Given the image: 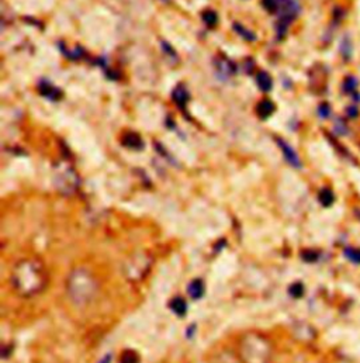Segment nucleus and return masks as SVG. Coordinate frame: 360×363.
<instances>
[{
    "label": "nucleus",
    "instance_id": "nucleus-13",
    "mask_svg": "<svg viewBox=\"0 0 360 363\" xmlns=\"http://www.w3.org/2000/svg\"><path fill=\"white\" fill-rule=\"evenodd\" d=\"M169 307L179 317H183L187 312V303L183 297H174V298H172L171 303H169Z\"/></svg>",
    "mask_w": 360,
    "mask_h": 363
},
{
    "label": "nucleus",
    "instance_id": "nucleus-28",
    "mask_svg": "<svg viewBox=\"0 0 360 363\" xmlns=\"http://www.w3.org/2000/svg\"><path fill=\"white\" fill-rule=\"evenodd\" d=\"M346 114L350 119H356L359 116V108L356 107V106H349L346 108Z\"/></svg>",
    "mask_w": 360,
    "mask_h": 363
},
{
    "label": "nucleus",
    "instance_id": "nucleus-7",
    "mask_svg": "<svg viewBox=\"0 0 360 363\" xmlns=\"http://www.w3.org/2000/svg\"><path fill=\"white\" fill-rule=\"evenodd\" d=\"M215 69H217V75L221 79H228V78H231L237 72V67L229 59H227V58H217V61H215Z\"/></svg>",
    "mask_w": 360,
    "mask_h": 363
},
{
    "label": "nucleus",
    "instance_id": "nucleus-29",
    "mask_svg": "<svg viewBox=\"0 0 360 363\" xmlns=\"http://www.w3.org/2000/svg\"><path fill=\"white\" fill-rule=\"evenodd\" d=\"M99 363H111V355H106Z\"/></svg>",
    "mask_w": 360,
    "mask_h": 363
},
{
    "label": "nucleus",
    "instance_id": "nucleus-25",
    "mask_svg": "<svg viewBox=\"0 0 360 363\" xmlns=\"http://www.w3.org/2000/svg\"><path fill=\"white\" fill-rule=\"evenodd\" d=\"M318 116L321 119H328L331 116V106L328 103H321L318 106Z\"/></svg>",
    "mask_w": 360,
    "mask_h": 363
},
{
    "label": "nucleus",
    "instance_id": "nucleus-17",
    "mask_svg": "<svg viewBox=\"0 0 360 363\" xmlns=\"http://www.w3.org/2000/svg\"><path fill=\"white\" fill-rule=\"evenodd\" d=\"M358 85H359V81H358V78H356V76H352V75H349L346 79L343 81V85H342V90H343V93H346V94L356 93V92H358Z\"/></svg>",
    "mask_w": 360,
    "mask_h": 363
},
{
    "label": "nucleus",
    "instance_id": "nucleus-30",
    "mask_svg": "<svg viewBox=\"0 0 360 363\" xmlns=\"http://www.w3.org/2000/svg\"><path fill=\"white\" fill-rule=\"evenodd\" d=\"M163 1H168V0H163Z\"/></svg>",
    "mask_w": 360,
    "mask_h": 363
},
{
    "label": "nucleus",
    "instance_id": "nucleus-3",
    "mask_svg": "<svg viewBox=\"0 0 360 363\" xmlns=\"http://www.w3.org/2000/svg\"><path fill=\"white\" fill-rule=\"evenodd\" d=\"M272 352V344L263 334L249 332L240 339V356L243 363H269Z\"/></svg>",
    "mask_w": 360,
    "mask_h": 363
},
{
    "label": "nucleus",
    "instance_id": "nucleus-24",
    "mask_svg": "<svg viewBox=\"0 0 360 363\" xmlns=\"http://www.w3.org/2000/svg\"><path fill=\"white\" fill-rule=\"evenodd\" d=\"M301 258H303L307 263H314V262L318 260L320 255H318V252H315V251H303Z\"/></svg>",
    "mask_w": 360,
    "mask_h": 363
},
{
    "label": "nucleus",
    "instance_id": "nucleus-6",
    "mask_svg": "<svg viewBox=\"0 0 360 363\" xmlns=\"http://www.w3.org/2000/svg\"><path fill=\"white\" fill-rule=\"evenodd\" d=\"M151 265H152V260L145 254H139V255L133 256L131 260H128L127 265H125L127 277H130L131 280H139V279H142L148 273Z\"/></svg>",
    "mask_w": 360,
    "mask_h": 363
},
{
    "label": "nucleus",
    "instance_id": "nucleus-5",
    "mask_svg": "<svg viewBox=\"0 0 360 363\" xmlns=\"http://www.w3.org/2000/svg\"><path fill=\"white\" fill-rule=\"evenodd\" d=\"M55 186L64 194L73 193L79 186V176L69 165H58L55 172Z\"/></svg>",
    "mask_w": 360,
    "mask_h": 363
},
{
    "label": "nucleus",
    "instance_id": "nucleus-4",
    "mask_svg": "<svg viewBox=\"0 0 360 363\" xmlns=\"http://www.w3.org/2000/svg\"><path fill=\"white\" fill-rule=\"evenodd\" d=\"M277 13H279V21L276 26L277 35L284 37L289 26L300 13L298 0H277Z\"/></svg>",
    "mask_w": 360,
    "mask_h": 363
},
{
    "label": "nucleus",
    "instance_id": "nucleus-1",
    "mask_svg": "<svg viewBox=\"0 0 360 363\" xmlns=\"http://www.w3.org/2000/svg\"><path fill=\"white\" fill-rule=\"evenodd\" d=\"M10 282L20 296H37L48 284V272L40 260L23 259L14 265Z\"/></svg>",
    "mask_w": 360,
    "mask_h": 363
},
{
    "label": "nucleus",
    "instance_id": "nucleus-23",
    "mask_svg": "<svg viewBox=\"0 0 360 363\" xmlns=\"http://www.w3.org/2000/svg\"><path fill=\"white\" fill-rule=\"evenodd\" d=\"M341 52H342V56L345 59H349L350 55H352V42H350V38L349 37H343L342 38V44H341Z\"/></svg>",
    "mask_w": 360,
    "mask_h": 363
},
{
    "label": "nucleus",
    "instance_id": "nucleus-9",
    "mask_svg": "<svg viewBox=\"0 0 360 363\" xmlns=\"http://www.w3.org/2000/svg\"><path fill=\"white\" fill-rule=\"evenodd\" d=\"M38 92H40L41 96H44V97H47L50 100H59L62 97V92L58 87L52 86L50 82H41L38 85Z\"/></svg>",
    "mask_w": 360,
    "mask_h": 363
},
{
    "label": "nucleus",
    "instance_id": "nucleus-26",
    "mask_svg": "<svg viewBox=\"0 0 360 363\" xmlns=\"http://www.w3.org/2000/svg\"><path fill=\"white\" fill-rule=\"evenodd\" d=\"M263 7L269 13H277V0H263Z\"/></svg>",
    "mask_w": 360,
    "mask_h": 363
},
{
    "label": "nucleus",
    "instance_id": "nucleus-2",
    "mask_svg": "<svg viewBox=\"0 0 360 363\" xmlns=\"http://www.w3.org/2000/svg\"><path fill=\"white\" fill-rule=\"evenodd\" d=\"M99 292V283L90 270L85 268L73 269L67 279V293L70 301L76 306L92 303Z\"/></svg>",
    "mask_w": 360,
    "mask_h": 363
},
{
    "label": "nucleus",
    "instance_id": "nucleus-19",
    "mask_svg": "<svg viewBox=\"0 0 360 363\" xmlns=\"http://www.w3.org/2000/svg\"><path fill=\"white\" fill-rule=\"evenodd\" d=\"M343 254L352 263L360 265V249L355 248V246H347L346 249L343 251Z\"/></svg>",
    "mask_w": 360,
    "mask_h": 363
},
{
    "label": "nucleus",
    "instance_id": "nucleus-14",
    "mask_svg": "<svg viewBox=\"0 0 360 363\" xmlns=\"http://www.w3.org/2000/svg\"><path fill=\"white\" fill-rule=\"evenodd\" d=\"M256 83H257L259 89L263 90V92H270L272 87H273V81H272L270 75L265 70H262V72H259L256 75Z\"/></svg>",
    "mask_w": 360,
    "mask_h": 363
},
{
    "label": "nucleus",
    "instance_id": "nucleus-27",
    "mask_svg": "<svg viewBox=\"0 0 360 363\" xmlns=\"http://www.w3.org/2000/svg\"><path fill=\"white\" fill-rule=\"evenodd\" d=\"M335 131L339 135H346L347 134V125L342 120H338L335 122Z\"/></svg>",
    "mask_w": 360,
    "mask_h": 363
},
{
    "label": "nucleus",
    "instance_id": "nucleus-21",
    "mask_svg": "<svg viewBox=\"0 0 360 363\" xmlns=\"http://www.w3.org/2000/svg\"><path fill=\"white\" fill-rule=\"evenodd\" d=\"M120 363H139V356L134 350H125L121 355Z\"/></svg>",
    "mask_w": 360,
    "mask_h": 363
},
{
    "label": "nucleus",
    "instance_id": "nucleus-18",
    "mask_svg": "<svg viewBox=\"0 0 360 363\" xmlns=\"http://www.w3.org/2000/svg\"><path fill=\"white\" fill-rule=\"evenodd\" d=\"M201 17H203V21L206 23L207 27H215L217 23H218V16L213 10H206L204 13L201 14Z\"/></svg>",
    "mask_w": 360,
    "mask_h": 363
},
{
    "label": "nucleus",
    "instance_id": "nucleus-16",
    "mask_svg": "<svg viewBox=\"0 0 360 363\" xmlns=\"http://www.w3.org/2000/svg\"><path fill=\"white\" fill-rule=\"evenodd\" d=\"M318 200L324 206V207H331L335 202V194L331 189L324 188L318 193Z\"/></svg>",
    "mask_w": 360,
    "mask_h": 363
},
{
    "label": "nucleus",
    "instance_id": "nucleus-11",
    "mask_svg": "<svg viewBox=\"0 0 360 363\" xmlns=\"http://www.w3.org/2000/svg\"><path fill=\"white\" fill-rule=\"evenodd\" d=\"M122 145L130 149H135V151H139V149L144 148V142H142L141 137L135 134V133H127L124 135L122 137Z\"/></svg>",
    "mask_w": 360,
    "mask_h": 363
},
{
    "label": "nucleus",
    "instance_id": "nucleus-20",
    "mask_svg": "<svg viewBox=\"0 0 360 363\" xmlns=\"http://www.w3.org/2000/svg\"><path fill=\"white\" fill-rule=\"evenodd\" d=\"M234 30L240 34V37L243 38V40L246 41H255L256 40V35H255L254 33L251 31V30H248V28L242 27L240 24H234Z\"/></svg>",
    "mask_w": 360,
    "mask_h": 363
},
{
    "label": "nucleus",
    "instance_id": "nucleus-22",
    "mask_svg": "<svg viewBox=\"0 0 360 363\" xmlns=\"http://www.w3.org/2000/svg\"><path fill=\"white\" fill-rule=\"evenodd\" d=\"M304 292H306V289H304V284L300 282L293 283L290 287H289V293H290V296L294 297V298H300V297H303L304 294Z\"/></svg>",
    "mask_w": 360,
    "mask_h": 363
},
{
    "label": "nucleus",
    "instance_id": "nucleus-12",
    "mask_svg": "<svg viewBox=\"0 0 360 363\" xmlns=\"http://www.w3.org/2000/svg\"><path fill=\"white\" fill-rule=\"evenodd\" d=\"M189 294L191 298L194 300H199L201 297L204 296V292H206V286H204V282L200 280V279H194L191 280L190 284H189V289H187Z\"/></svg>",
    "mask_w": 360,
    "mask_h": 363
},
{
    "label": "nucleus",
    "instance_id": "nucleus-10",
    "mask_svg": "<svg viewBox=\"0 0 360 363\" xmlns=\"http://www.w3.org/2000/svg\"><path fill=\"white\" fill-rule=\"evenodd\" d=\"M172 99H173V102L179 107H182L185 110L186 104L189 103V100H190V96H189V92L186 90V87L183 85H179L173 90V93H172Z\"/></svg>",
    "mask_w": 360,
    "mask_h": 363
},
{
    "label": "nucleus",
    "instance_id": "nucleus-15",
    "mask_svg": "<svg viewBox=\"0 0 360 363\" xmlns=\"http://www.w3.org/2000/svg\"><path fill=\"white\" fill-rule=\"evenodd\" d=\"M256 113L260 119L266 120L267 117H270L274 113V104L270 100H262L256 107Z\"/></svg>",
    "mask_w": 360,
    "mask_h": 363
},
{
    "label": "nucleus",
    "instance_id": "nucleus-8",
    "mask_svg": "<svg viewBox=\"0 0 360 363\" xmlns=\"http://www.w3.org/2000/svg\"><path fill=\"white\" fill-rule=\"evenodd\" d=\"M277 144H279V147H280L281 152H283V155H284V158H286V161L289 162L293 168H301V159H300V156L297 155V152L294 151L284 139H281V138H277Z\"/></svg>",
    "mask_w": 360,
    "mask_h": 363
}]
</instances>
